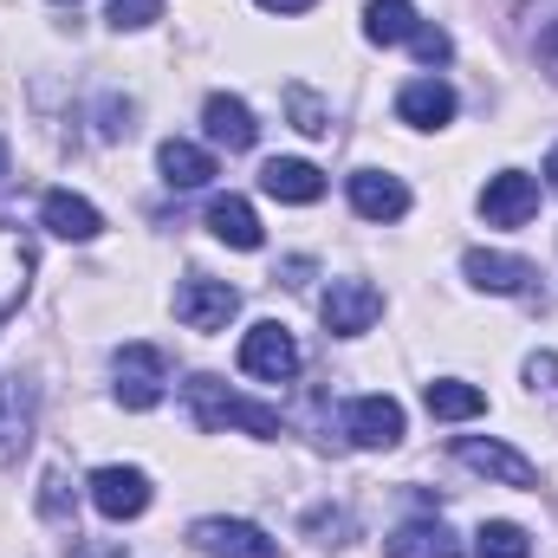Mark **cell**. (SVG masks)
<instances>
[{
    "mask_svg": "<svg viewBox=\"0 0 558 558\" xmlns=\"http://www.w3.org/2000/svg\"><path fill=\"white\" fill-rule=\"evenodd\" d=\"M286 111H292V124H299L305 137H325V131H331V111H325L305 85H292V92H286Z\"/></svg>",
    "mask_w": 558,
    "mask_h": 558,
    "instance_id": "cell-25",
    "label": "cell"
},
{
    "mask_svg": "<svg viewBox=\"0 0 558 558\" xmlns=\"http://www.w3.org/2000/svg\"><path fill=\"white\" fill-rule=\"evenodd\" d=\"M260 7H267V13H312L318 0H260Z\"/></svg>",
    "mask_w": 558,
    "mask_h": 558,
    "instance_id": "cell-30",
    "label": "cell"
},
{
    "mask_svg": "<svg viewBox=\"0 0 558 558\" xmlns=\"http://www.w3.org/2000/svg\"><path fill=\"white\" fill-rule=\"evenodd\" d=\"M546 182L558 189V143H553V156H546Z\"/></svg>",
    "mask_w": 558,
    "mask_h": 558,
    "instance_id": "cell-33",
    "label": "cell"
},
{
    "mask_svg": "<svg viewBox=\"0 0 558 558\" xmlns=\"http://www.w3.org/2000/svg\"><path fill=\"white\" fill-rule=\"evenodd\" d=\"M241 371L260 377V384H292V377H299V338H292L279 318H260V325L241 338Z\"/></svg>",
    "mask_w": 558,
    "mask_h": 558,
    "instance_id": "cell-3",
    "label": "cell"
},
{
    "mask_svg": "<svg viewBox=\"0 0 558 558\" xmlns=\"http://www.w3.org/2000/svg\"><path fill=\"white\" fill-rule=\"evenodd\" d=\"M202 124H208V137L221 143V149H254V137H260L254 111H247L241 98H228V92H215V98L202 105Z\"/></svg>",
    "mask_w": 558,
    "mask_h": 558,
    "instance_id": "cell-19",
    "label": "cell"
},
{
    "mask_svg": "<svg viewBox=\"0 0 558 558\" xmlns=\"http://www.w3.org/2000/svg\"><path fill=\"white\" fill-rule=\"evenodd\" d=\"M156 162H162V182H169V189H208V182H215V156H208L202 143L169 137L156 149Z\"/></svg>",
    "mask_w": 558,
    "mask_h": 558,
    "instance_id": "cell-20",
    "label": "cell"
},
{
    "mask_svg": "<svg viewBox=\"0 0 558 558\" xmlns=\"http://www.w3.org/2000/svg\"><path fill=\"white\" fill-rule=\"evenodd\" d=\"M474 553L481 558H533V539H526V526H513V520H487V526L474 533Z\"/></svg>",
    "mask_w": 558,
    "mask_h": 558,
    "instance_id": "cell-24",
    "label": "cell"
},
{
    "mask_svg": "<svg viewBox=\"0 0 558 558\" xmlns=\"http://www.w3.org/2000/svg\"><path fill=\"white\" fill-rule=\"evenodd\" d=\"M454 461L474 468V474H487V481H500V487H539V468H533L520 448H507V441L461 435V441H454Z\"/></svg>",
    "mask_w": 558,
    "mask_h": 558,
    "instance_id": "cell-7",
    "label": "cell"
},
{
    "mask_svg": "<svg viewBox=\"0 0 558 558\" xmlns=\"http://www.w3.org/2000/svg\"><path fill=\"white\" fill-rule=\"evenodd\" d=\"M111 371H118V403H124V410H156V403H162L169 357H162L156 344H118Z\"/></svg>",
    "mask_w": 558,
    "mask_h": 558,
    "instance_id": "cell-4",
    "label": "cell"
},
{
    "mask_svg": "<svg viewBox=\"0 0 558 558\" xmlns=\"http://www.w3.org/2000/svg\"><path fill=\"white\" fill-rule=\"evenodd\" d=\"M26 286H33V241L0 221V318L26 299Z\"/></svg>",
    "mask_w": 558,
    "mask_h": 558,
    "instance_id": "cell-18",
    "label": "cell"
},
{
    "mask_svg": "<svg viewBox=\"0 0 558 558\" xmlns=\"http://www.w3.org/2000/svg\"><path fill=\"white\" fill-rule=\"evenodd\" d=\"M318 318L331 338H364L384 318V292L371 279H331V292L318 299Z\"/></svg>",
    "mask_w": 558,
    "mask_h": 558,
    "instance_id": "cell-2",
    "label": "cell"
},
{
    "mask_svg": "<svg viewBox=\"0 0 558 558\" xmlns=\"http://www.w3.org/2000/svg\"><path fill=\"white\" fill-rule=\"evenodd\" d=\"M0 175H7V143H0Z\"/></svg>",
    "mask_w": 558,
    "mask_h": 558,
    "instance_id": "cell-34",
    "label": "cell"
},
{
    "mask_svg": "<svg viewBox=\"0 0 558 558\" xmlns=\"http://www.w3.org/2000/svg\"><path fill=\"white\" fill-rule=\"evenodd\" d=\"M39 221H46L59 241H98V228H105V215H98L85 195H72V189H52V195L39 202Z\"/></svg>",
    "mask_w": 558,
    "mask_h": 558,
    "instance_id": "cell-14",
    "label": "cell"
},
{
    "mask_svg": "<svg viewBox=\"0 0 558 558\" xmlns=\"http://www.w3.org/2000/svg\"><path fill=\"white\" fill-rule=\"evenodd\" d=\"M364 39H371V46H403V39H416V7H410V0H371V7H364Z\"/></svg>",
    "mask_w": 558,
    "mask_h": 558,
    "instance_id": "cell-23",
    "label": "cell"
},
{
    "mask_svg": "<svg viewBox=\"0 0 558 558\" xmlns=\"http://www.w3.org/2000/svg\"><path fill=\"white\" fill-rule=\"evenodd\" d=\"M351 208L364 221H403L410 215V189L397 175H384V169H357L351 175Z\"/></svg>",
    "mask_w": 558,
    "mask_h": 558,
    "instance_id": "cell-13",
    "label": "cell"
},
{
    "mask_svg": "<svg viewBox=\"0 0 558 558\" xmlns=\"http://www.w3.org/2000/svg\"><path fill=\"white\" fill-rule=\"evenodd\" d=\"M526 384H533V390H558V357H553V351L526 357Z\"/></svg>",
    "mask_w": 558,
    "mask_h": 558,
    "instance_id": "cell-29",
    "label": "cell"
},
{
    "mask_svg": "<svg viewBox=\"0 0 558 558\" xmlns=\"http://www.w3.org/2000/svg\"><path fill=\"white\" fill-rule=\"evenodd\" d=\"M33 441V384L26 377H0V468H13Z\"/></svg>",
    "mask_w": 558,
    "mask_h": 558,
    "instance_id": "cell-12",
    "label": "cell"
},
{
    "mask_svg": "<svg viewBox=\"0 0 558 558\" xmlns=\"http://www.w3.org/2000/svg\"><path fill=\"white\" fill-rule=\"evenodd\" d=\"M344 435L357 448H397L403 441V403L397 397H357L344 410Z\"/></svg>",
    "mask_w": 558,
    "mask_h": 558,
    "instance_id": "cell-11",
    "label": "cell"
},
{
    "mask_svg": "<svg viewBox=\"0 0 558 558\" xmlns=\"http://www.w3.org/2000/svg\"><path fill=\"white\" fill-rule=\"evenodd\" d=\"M390 558H461V539L441 520H410L390 533Z\"/></svg>",
    "mask_w": 558,
    "mask_h": 558,
    "instance_id": "cell-21",
    "label": "cell"
},
{
    "mask_svg": "<svg viewBox=\"0 0 558 558\" xmlns=\"http://www.w3.org/2000/svg\"><path fill=\"white\" fill-rule=\"evenodd\" d=\"M156 13H162V0H111V26H118V33H137Z\"/></svg>",
    "mask_w": 558,
    "mask_h": 558,
    "instance_id": "cell-26",
    "label": "cell"
},
{
    "mask_svg": "<svg viewBox=\"0 0 558 558\" xmlns=\"http://www.w3.org/2000/svg\"><path fill=\"white\" fill-rule=\"evenodd\" d=\"M260 189H267L274 202H292V208H305V202H318V195H325V175H318L305 156H274V162L260 169Z\"/></svg>",
    "mask_w": 558,
    "mask_h": 558,
    "instance_id": "cell-15",
    "label": "cell"
},
{
    "mask_svg": "<svg viewBox=\"0 0 558 558\" xmlns=\"http://www.w3.org/2000/svg\"><path fill=\"white\" fill-rule=\"evenodd\" d=\"M410 46H416V59H428V65H441V59L454 52V46H448V33H435V26H416V39H410Z\"/></svg>",
    "mask_w": 558,
    "mask_h": 558,
    "instance_id": "cell-28",
    "label": "cell"
},
{
    "mask_svg": "<svg viewBox=\"0 0 558 558\" xmlns=\"http://www.w3.org/2000/svg\"><path fill=\"white\" fill-rule=\"evenodd\" d=\"M241 312V292L228 279H208V274H189L175 286V318L189 331H228V318Z\"/></svg>",
    "mask_w": 558,
    "mask_h": 558,
    "instance_id": "cell-5",
    "label": "cell"
},
{
    "mask_svg": "<svg viewBox=\"0 0 558 558\" xmlns=\"http://www.w3.org/2000/svg\"><path fill=\"white\" fill-rule=\"evenodd\" d=\"M182 397H189V416H195V428H247V435H279L286 422H279V410H267V403H247V397H234L221 377H189L182 384Z\"/></svg>",
    "mask_w": 558,
    "mask_h": 558,
    "instance_id": "cell-1",
    "label": "cell"
},
{
    "mask_svg": "<svg viewBox=\"0 0 558 558\" xmlns=\"http://www.w3.org/2000/svg\"><path fill=\"white\" fill-rule=\"evenodd\" d=\"M92 507L105 520H137V513H149V474L143 468H98L92 474Z\"/></svg>",
    "mask_w": 558,
    "mask_h": 558,
    "instance_id": "cell-10",
    "label": "cell"
},
{
    "mask_svg": "<svg viewBox=\"0 0 558 558\" xmlns=\"http://www.w3.org/2000/svg\"><path fill=\"white\" fill-rule=\"evenodd\" d=\"M72 558H124V553H118V546H105V553H92V546H78Z\"/></svg>",
    "mask_w": 558,
    "mask_h": 558,
    "instance_id": "cell-31",
    "label": "cell"
},
{
    "mask_svg": "<svg viewBox=\"0 0 558 558\" xmlns=\"http://www.w3.org/2000/svg\"><path fill=\"white\" fill-rule=\"evenodd\" d=\"M397 118L416 124V131H441V124L454 118V85H441V78H416V85H403Z\"/></svg>",
    "mask_w": 558,
    "mask_h": 558,
    "instance_id": "cell-17",
    "label": "cell"
},
{
    "mask_svg": "<svg viewBox=\"0 0 558 558\" xmlns=\"http://www.w3.org/2000/svg\"><path fill=\"white\" fill-rule=\"evenodd\" d=\"M461 274L474 279L481 292H507V299H533L539 292V274L513 254H487V247H468L461 254Z\"/></svg>",
    "mask_w": 558,
    "mask_h": 558,
    "instance_id": "cell-9",
    "label": "cell"
},
{
    "mask_svg": "<svg viewBox=\"0 0 558 558\" xmlns=\"http://www.w3.org/2000/svg\"><path fill=\"white\" fill-rule=\"evenodd\" d=\"M39 513H46V520H65V513H72V487H65V474H46V481H39Z\"/></svg>",
    "mask_w": 558,
    "mask_h": 558,
    "instance_id": "cell-27",
    "label": "cell"
},
{
    "mask_svg": "<svg viewBox=\"0 0 558 558\" xmlns=\"http://www.w3.org/2000/svg\"><path fill=\"white\" fill-rule=\"evenodd\" d=\"M422 403H428V416L441 422H468L487 410V390H474V384H461V377H435L428 390H422Z\"/></svg>",
    "mask_w": 558,
    "mask_h": 558,
    "instance_id": "cell-22",
    "label": "cell"
},
{
    "mask_svg": "<svg viewBox=\"0 0 558 558\" xmlns=\"http://www.w3.org/2000/svg\"><path fill=\"white\" fill-rule=\"evenodd\" d=\"M189 539L208 558H279V539H267L254 520H195Z\"/></svg>",
    "mask_w": 558,
    "mask_h": 558,
    "instance_id": "cell-8",
    "label": "cell"
},
{
    "mask_svg": "<svg viewBox=\"0 0 558 558\" xmlns=\"http://www.w3.org/2000/svg\"><path fill=\"white\" fill-rule=\"evenodd\" d=\"M208 234L228 241V247H241V254H254V247L267 241L254 202H241V195H215V202H208Z\"/></svg>",
    "mask_w": 558,
    "mask_h": 558,
    "instance_id": "cell-16",
    "label": "cell"
},
{
    "mask_svg": "<svg viewBox=\"0 0 558 558\" xmlns=\"http://www.w3.org/2000/svg\"><path fill=\"white\" fill-rule=\"evenodd\" d=\"M481 215H487V228H526V221L539 215V182H533L526 169H500V175H487V189H481Z\"/></svg>",
    "mask_w": 558,
    "mask_h": 558,
    "instance_id": "cell-6",
    "label": "cell"
},
{
    "mask_svg": "<svg viewBox=\"0 0 558 558\" xmlns=\"http://www.w3.org/2000/svg\"><path fill=\"white\" fill-rule=\"evenodd\" d=\"M539 46H546V52H558V20L546 26V33H539Z\"/></svg>",
    "mask_w": 558,
    "mask_h": 558,
    "instance_id": "cell-32",
    "label": "cell"
}]
</instances>
